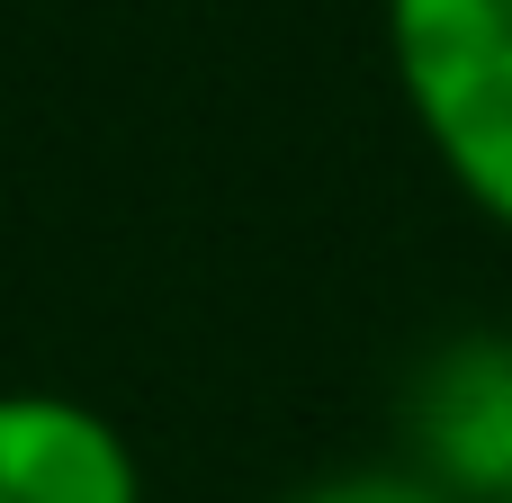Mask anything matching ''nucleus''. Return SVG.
<instances>
[{"mask_svg":"<svg viewBox=\"0 0 512 503\" xmlns=\"http://www.w3.org/2000/svg\"><path fill=\"white\" fill-rule=\"evenodd\" d=\"M396 459L459 503H512V333H441L396 396Z\"/></svg>","mask_w":512,"mask_h":503,"instance_id":"f03ea898","label":"nucleus"},{"mask_svg":"<svg viewBox=\"0 0 512 503\" xmlns=\"http://www.w3.org/2000/svg\"><path fill=\"white\" fill-rule=\"evenodd\" d=\"M0 503H144V459L81 396L0 387Z\"/></svg>","mask_w":512,"mask_h":503,"instance_id":"7ed1b4c3","label":"nucleus"},{"mask_svg":"<svg viewBox=\"0 0 512 503\" xmlns=\"http://www.w3.org/2000/svg\"><path fill=\"white\" fill-rule=\"evenodd\" d=\"M378 45L432 171L512 234V0H378Z\"/></svg>","mask_w":512,"mask_h":503,"instance_id":"f257e3e1","label":"nucleus"},{"mask_svg":"<svg viewBox=\"0 0 512 503\" xmlns=\"http://www.w3.org/2000/svg\"><path fill=\"white\" fill-rule=\"evenodd\" d=\"M288 503H459L441 495L423 468H405V459H351V468H324V477H306Z\"/></svg>","mask_w":512,"mask_h":503,"instance_id":"20e7f679","label":"nucleus"}]
</instances>
